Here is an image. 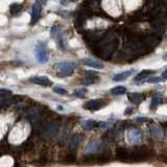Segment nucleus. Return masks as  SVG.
<instances>
[{
    "label": "nucleus",
    "mask_w": 167,
    "mask_h": 167,
    "mask_svg": "<svg viewBox=\"0 0 167 167\" xmlns=\"http://www.w3.org/2000/svg\"><path fill=\"white\" fill-rule=\"evenodd\" d=\"M111 93L113 95H123V94L126 93V88L122 87V86H117V87L113 88L111 90Z\"/></svg>",
    "instance_id": "nucleus-17"
},
{
    "label": "nucleus",
    "mask_w": 167,
    "mask_h": 167,
    "mask_svg": "<svg viewBox=\"0 0 167 167\" xmlns=\"http://www.w3.org/2000/svg\"><path fill=\"white\" fill-rule=\"evenodd\" d=\"M106 106L104 100H100V99H92V100H89L87 104L84 106V108L89 111H96V110H99L104 108Z\"/></svg>",
    "instance_id": "nucleus-4"
},
{
    "label": "nucleus",
    "mask_w": 167,
    "mask_h": 167,
    "mask_svg": "<svg viewBox=\"0 0 167 167\" xmlns=\"http://www.w3.org/2000/svg\"><path fill=\"white\" fill-rule=\"evenodd\" d=\"M137 121H142V122H145V121H149V119L148 118H146V117H138L137 118Z\"/></svg>",
    "instance_id": "nucleus-27"
},
{
    "label": "nucleus",
    "mask_w": 167,
    "mask_h": 167,
    "mask_svg": "<svg viewBox=\"0 0 167 167\" xmlns=\"http://www.w3.org/2000/svg\"><path fill=\"white\" fill-rule=\"evenodd\" d=\"M129 97V100L132 102L133 104H140V102H142L144 99H145V95L142 93H137V92H134V93H129L127 95Z\"/></svg>",
    "instance_id": "nucleus-9"
},
{
    "label": "nucleus",
    "mask_w": 167,
    "mask_h": 167,
    "mask_svg": "<svg viewBox=\"0 0 167 167\" xmlns=\"http://www.w3.org/2000/svg\"><path fill=\"white\" fill-rule=\"evenodd\" d=\"M162 78L161 77H151V78H149V80H147L148 82H162Z\"/></svg>",
    "instance_id": "nucleus-23"
},
{
    "label": "nucleus",
    "mask_w": 167,
    "mask_h": 167,
    "mask_svg": "<svg viewBox=\"0 0 167 167\" xmlns=\"http://www.w3.org/2000/svg\"><path fill=\"white\" fill-rule=\"evenodd\" d=\"M75 67H76L75 64L72 63V62H63V63H59L55 65V68L58 70V75L60 77H66L72 75Z\"/></svg>",
    "instance_id": "nucleus-1"
},
{
    "label": "nucleus",
    "mask_w": 167,
    "mask_h": 167,
    "mask_svg": "<svg viewBox=\"0 0 167 167\" xmlns=\"http://www.w3.org/2000/svg\"><path fill=\"white\" fill-rule=\"evenodd\" d=\"M87 92H88L87 89L82 88V89H77V90L74 91V95L77 96V97H80V98H82V97L85 96V93H87Z\"/></svg>",
    "instance_id": "nucleus-20"
},
{
    "label": "nucleus",
    "mask_w": 167,
    "mask_h": 167,
    "mask_svg": "<svg viewBox=\"0 0 167 167\" xmlns=\"http://www.w3.org/2000/svg\"><path fill=\"white\" fill-rule=\"evenodd\" d=\"M0 93H4V94H12L11 90H6V89H0Z\"/></svg>",
    "instance_id": "nucleus-25"
},
{
    "label": "nucleus",
    "mask_w": 167,
    "mask_h": 167,
    "mask_svg": "<svg viewBox=\"0 0 167 167\" xmlns=\"http://www.w3.org/2000/svg\"><path fill=\"white\" fill-rule=\"evenodd\" d=\"M114 120H111V121H106V122H99L98 123V126L100 129H107V127H110V126L112 125Z\"/></svg>",
    "instance_id": "nucleus-21"
},
{
    "label": "nucleus",
    "mask_w": 167,
    "mask_h": 167,
    "mask_svg": "<svg viewBox=\"0 0 167 167\" xmlns=\"http://www.w3.org/2000/svg\"><path fill=\"white\" fill-rule=\"evenodd\" d=\"M82 140V135H74L73 137L71 138V140H70V147H71L72 149H75V148L80 144Z\"/></svg>",
    "instance_id": "nucleus-15"
},
{
    "label": "nucleus",
    "mask_w": 167,
    "mask_h": 167,
    "mask_svg": "<svg viewBox=\"0 0 167 167\" xmlns=\"http://www.w3.org/2000/svg\"><path fill=\"white\" fill-rule=\"evenodd\" d=\"M21 5L18 4V3H14V4H12L11 5V8H10V11H11V14L12 15H17L19 14L20 12H21Z\"/></svg>",
    "instance_id": "nucleus-19"
},
{
    "label": "nucleus",
    "mask_w": 167,
    "mask_h": 167,
    "mask_svg": "<svg viewBox=\"0 0 167 167\" xmlns=\"http://www.w3.org/2000/svg\"><path fill=\"white\" fill-rule=\"evenodd\" d=\"M116 156L119 160H126L129 159L130 153L129 151L124 147H119L116 149Z\"/></svg>",
    "instance_id": "nucleus-12"
},
{
    "label": "nucleus",
    "mask_w": 167,
    "mask_h": 167,
    "mask_svg": "<svg viewBox=\"0 0 167 167\" xmlns=\"http://www.w3.org/2000/svg\"><path fill=\"white\" fill-rule=\"evenodd\" d=\"M99 148H100V145H99L98 143L96 142H92V143H89L86 147V153H95L99 151Z\"/></svg>",
    "instance_id": "nucleus-16"
},
{
    "label": "nucleus",
    "mask_w": 167,
    "mask_h": 167,
    "mask_svg": "<svg viewBox=\"0 0 167 167\" xmlns=\"http://www.w3.org/2000/svg\"><path fill=\"white\" fill-rule=\"evenodd\" d=\"M41 11H42V7L39 3H35V4L33 5V11H31V21H30V24L31 25L37 23V21L40 19Z\"/></svg>",
    "instance_id": "nucleus-5"
},
{
    "label": "nucleus",
    "mask_w": 167,
    "mask_h": 167,
    "mask_svg": "<svg viewBox=\"0 0 167 167\" xmlns=\"http://www.w3.org/2000/svg\"><path fill=\"white\" fill-rule=\"evenodd\" d=\"M70 1H72V2H75V1H78V0H70Z\"/></svg>",
    "instance_id": "nucleus-28"
},
{
    "label": "nucleus",
    "mask_w": 167,
    "mask_h": 167,
    "mask_svg": "<svg viewBox=\"0 0 167 167\" xmlns=\"http://www.w3.org/2000/svg\"><path fill=\"white\" fill-rule=\"evenodd\" d=\"M82 126L84 130H92L94 127H97L98 126V122L94 120H89V119H86V120H82Z\"/></svg>",
    "instance_id": "nucleus-13"
},
{
    "label": "nucleus",
    "mask_w": 167,
    "mask_h": 167,
    "mask_svg": "<svg viewBox=\"0 0 167 167\" xmlns=\"http://www.w3.org/2000/svg\"><path fill=\"white\" fill-rule=\"evenodd\" d=\"M53 91H55V93L61 94V95H66V94H68V91L65 90V89H63V88H61V87L53 88Z\"/></svg>",
    "instance_id": "nucleus-22"
},
{
    "label": "nucleus",
    "mask_w": 167,
    "mask_h": 167,
    "mask_svg": "<svg viewBox=\"0 0 167 167\" xmlns=\"http://www.w3.org/2000/svg\"><path fill=\"white\" fill-rule=\"evenodd\" d=\"M30 80L33 84L43 86V87H50L52 85V82L47 76H33V78H30Z\"/></svg>",
    "instance_id": "nucleus-6"
},
{
    "label": "nucleus",
    "mask_w": 167,
    "mask_h": 167,
    "mask_svg": "<svg viewBox=\"0 0 167 167\" xmlns=\"http://www.w3.org/2000/svg\"><path fill=\"white\" fill-rule=\"evenodd\" d=\"M153 73H155V71H153V70H143V71H141L137 76L135 77V82H141V80L143 82L146 77H148Z\"/></svg>",
    "instance_id": "nucleus-14"
},
{
    "label": "nucleus",
    "mask_w": 167,
    "mask_h": 167,
    "mask_svg": "<svg viewBox=\"0 0 167 167\" xmlns=\"http://www.w3.org/2000/svg\"><path fill=\"white\" fill-rule=\"evenodd\" d=\"M126 137H127V140L131 143H137L142 140L143 135L137 129H129L126 131Z\"/></svg>",
    "instance_id": "nucleus-3"
},
{
    "label": "nucleus",
    "mask_w": 167,
    "mask_h": 167,
    "mask_svg": "<svg viewBox=\"0 0 167 167\" xmlns=\"http://www.w3.org/2000/svg\"><path fill=\"white\" fill-rule=\"evenodd\" d=\"M86 73L87 74H90V76H87L85 78V80H84V84H86V85H92V84H95V82H98V76L96 75L95 72L93 71H86Z\"/></svg>",
    "instance_id": "nucleus-11"
},
{
    "label": "nucleus",
    "mask_w": 167,
    "mask_h": 167,
    "mask_svg": "<svg viewBox=\"0 0 167 167\" xmlns=\"http://www.w3.org/2000/svg\"><path fill=\"white\" fill-rule=\"evenodd\" d=\"M24 147H25V149H26V151H30V149L33 147V143H31V142H29V141H28V142L25 143Z\"/></svg>",
    "instance_id": "nucleus-24"
},
{
    "label": "nucleus",
    "mask_w": 167,
    "mask_h": 167,
    "mask_svg": "<svg viewBox=\"0 0 167 167\" xmlns=\"http://www.w3.org/2000/svg\"><path fill=\"white\" fill-rule=\"evenodd\" d=\"M132 113H133V109H132V108H127V109L125 110L124 114H125V115H131Z\"/></svg>",
    "instance_id": "nucleus-26"
},
{
    "label": "nucleus",
    "mask_w": 167,
    "mask_h": 167,
    "mask_svg": "<svg viewBox=\"0 0 167 167\" xmlns=\"http://www.w3.org/2000/svg\"><path fill=\"white\" fill-rule=\"evenodd\" d=\"M149 132H151V135L155 139H162L164 137V132H163V130H162V127L160 125H157V124L151 125L149 127Z\"/></svg>",
    "instance_id": "nucleus-7"
},
{
    "label": "nucleus",
    "mask_w": 167,
    "mask_h": 167,
    "mask_svg": "<svg viewBox=\"0 0 167 167\" xmlns=\"http://www.w3.org/2000/svg\"><path fill=\"white\" fill-rule=\"evenodd\" d=\"M82 64L88 66V67H92V68H96V69L104 68V63H102V62L92 60V59H85V60H82Z\"/></svg>",
    "instance_id": "nucleus-8"
},
{
    "label": "nucleus",
    "mask_w": 167,
    "mask_h": 167,
    "mask_svg": "<svg viewBox=\"0 0 167 167\" xmlns=\"http://www.w3.org/2000/svg\"><path fill=\"white\" fill-rule=\"evenodd\" d=\"M133 73H134V70L123 71V72H121V73H118V74H116V75H114L113 80H114V82H122V80H125L127 77L131 76Z\"/></svg>",
    "instance_id": "nucleus-10"
},
{
    "label": "nucleus",
    "mask_w": 167,
    "mask_h": 167,
    "mask_svg": "<svg viewBox=\"0 0 167 167\" xmlns=\"http://www.w3.org/2000/svg\"><path fill=\"white\" fill-rule=\"evenodd\" d=\"M162 100V95L161 94H157L153 97V100H151V109H156L157 106H159V104Z\"/></svg>",
    "instance_id": "nucleus-18"
},
{
    "label": "nucleus",
    "mask_w": 167,
    "mask_h": 167,
    "mask_svg": "<svg viewBox=\"0 0 167 167\" xmlns=\"http://www.w3.org/2000/svg\"><path fill=\"white\" fill-rule=\"evenodd\" d=\"M36 57L39 63L45 64L48 62V52L46 49V45L44 43H38L36 46Z\"/></svg>",
    "instance_id": "nucleus-2"
}]
</instances>
